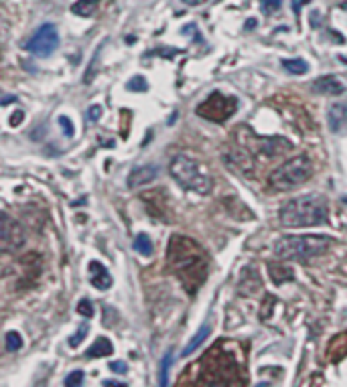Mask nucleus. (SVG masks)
Returning <instances> with one entry per match:
<instances>
[{"label":"nucleus","mask_w":347,"mask_h":387,"mask_svg":"<svg viewBox=\"0 0 347 387\" xmlns=\"http://www.w3.org/2000/svg\"><path fill=\"white\" fill-rule=\"evenodd\" d=\"M169 268L179 278L183 288L195 294L203 286L205 278L209 274L208 254L201 249V246L183 235H173L169 241L167 251Z\"/></svg>","instance_id":"f257e3e1"},{"label":"nucleus","mask_w":347,"mask_h":387,"mask_svg":"<svg viewBox=\"0 0 347 387\" xmlns=\"http://www.w3.org/2000/svg\"><path fill=\"white\" fill-rule=\"evenodd\" d=\"M223 341L220 345L213 347L201 357V375L195 381L197 386H240L242 377H240V367L237 361L223 351Z\"/></svg>","instance_id":"f03ea898"},{"label":"nucleus","mask_w":347,"mask_h":387,"mask_svg":"<svg viewBox=\"0 0 347 387\" xmlns=\"http://www.w3.org/2000/svg\"><path fill=\"white\" fill-rule=\"evenodd\" d=\"M329 217L327 199L321 195L294 197L280 209V223L287 227H315L323 225Z\"/></svg>","instance_id":"7ed1b4c3"},{"label":"nucleus","mask_w":347,"mask_h":387,"mask_svg":"<svg viewBox=\"0 0 347 387\" xmlns=\"http://www.w3.org/2000/svg\"><path fill=\"white\" fill-rule=\"evenodd\" d=\"M331 244V237L325 235H287L278 239L274 246V254L278 260L284 262L306 263L313 258L323 256Z\"/></svg>","instance_id":"20e7f679"},{"label":"nucleus","mask_w":347,"mask_h":387,"mask_svg":"<svg viewBox=\"0 0 347 387\" xmlns=\"http://www.w3.org/2000/svg\"><path fill=\"white\" fill-rule=\"evenodd\" d=\"M169 170H171V177L177 180L181 187H185L187 191H193L197 195H208L213 189V179L205 170V166L199 165L191 156H185V154L175 156Z\"/></svg>","instance_id":"39448f33"},{"label":"nucleus","mask_w":347,"mask_h":387,"mask_svg":"<svg viewBox=\"0 0 347 387\" xmlns=\"http://www.w3.org/2000/svg\"><path fill=\"white\" fill-rule=\"evenodd\" d=\"M311 177H313V163L309 160V156H294L284 165L278 166L268 180L270 187L277 191H292L305 185Z\"/></svg>","instance_id":"423d86ee"},{"label":"nucleus","mask_w":347,"mask_h":387,"mask_svg":"<svg viewBox=\"0 0 347 387\" xmlns=\"http://www.w3.org/2000/svg\"><path fill=\"white\" fill-rule=\"evenodd\" d=\"M237 110V102L236 97H228L220 94V92H215V94H211V96L205 99V102H201L199 106H197V116H201V118H205V120H211V122H225V120H230Z\"/></svg>","instance_id":"0eeeda50"},{"label":"nucleus","mask_w":347,"mask_h":387,"mask_svg":"<svg viewBox=\"0 0 347 387\" xmlns=\"http://www.w3.org/2000/svg\"><path fill=\"white\" fill-rule=\"evenodd\" d=\"M57 47H59V33L55 25L51 23L37 28L27 43V51L35 57H49Z\"/></svg>","instance_id":"6e6552de"},{"label":"nucleus","mask_w":347,"mask_h":387,"mask_svg":"<svg viewBox=\"0 0 347 387\" xmlns=\"http://www.w3.org/2000/svg\"><path fill=\"white\" fill-rule=\"evenodd\" d=\"M327 124L335 134L347 132V102H335L327 111Z\"/></svg>","instance_id":"1a4fd4ad"},{"label":"nucleus","mask_w":347,"mask_h":387,"mask_svg":"<svg viewBox=\"0 0 347 387\" xmlns=\"http://www.w3.org/2000/svg\"><path fill=\"white\" fill-rule=\"evenodd\" d=\"M313 92L321 94V96H341L346 92V85L341 83V80H337L335 75H325V77L315 80Z\"/></svg>","instance_id":"9d476101"},{"label":"nucleus","mask_w":347,"mask_h":387,"mask_svg":"<svg viewBox=\"0 0 347 387\" xmlns=\"http://www.w3.org/2000/svg\"><path fill=\"white\" fill-rule=\"evenodd\" d=\"M2 244L6 248H18L23 244V234H21V227L13 222L6 213H2Z\"/></svg>","instance_id":"9b49d317"},{"label":"nucleus","mask_w":347,"mask_h":387,"mask_svg":"<svg viewBox=\"0 0 347 387\" xmlns=\"http://www.w3.org/2000/svg\"><path fill=\"white\" fill-rule=\"evenodd\" d=\"M156 175H159V168L154 165L137 166V168H132L130 175H128V187H130V189L142 187V185H146V182H151V180L156 179Z\"/></svg>","instance_id":"f8f14e48"},{"label":"nucleus","mask_w":347,"mask_h":387,"mask_svg":"<svg viewBox=\"0 0 347 387\" xmlns=\"http://www.w3.org/2000/svg\"><path fill=\"white\" fill-rule=\"evenodd\" d=\"M90 282L97 290H108L112 286L110 272L106 270V266L100 262L90 263Z\"/></svg>","instance_id":"ddd939ff"},{"label":"nucleus","mask_w":347,"mask_h":387,"mask_svg":"<svg viewBox=\"0 0 347 387\" xmlns=\"http://www.w3.org/2000/svg\"><path fill=\"white\" fill-rule=\"evenodd\" d=\"M327 357L333 363L347 357V332H341V334H337V337L331 339L329 349H327Z\"/></svg>","instance_id":"4468645a"},{"label":"nucleus","mask_w":347,"mask_h":387,"mask_svg":"<svg viewBox=\"0 0 347 387\" xmlns=\"http://www.w3.org/2000/svg\"><path fill=\"white\" fill-rule=\"evenodd\" d=\"M112 353H114V347L110 341L106 337H100L96 343L85 351V357H108Z\"/></svg>","instance_id":"2eb2a0df"},{"label":"nucleus","mask_w":347,"mask_h":387,"mask_svg":"<svg viewBox=\"0 0 347 387\" xmlns=\"http://www.w3.org/2000/svg\"><path fill=\"white\" fill-rule=\"evenodd\" d=\"M209 331H211V327H209L208 322H205V325H203V327H201V329L197 331V334H195L193 339H191V343H189V345L183 349V357H189V355L193 353L195 349L201 345V343H203L205 339H208Z\"/></svg>","instance_id":"dca6fc26"},{"label":"nucleus","mask_w":347,"mask_h":387,"mask_svg":"<svg viewBox=\"0 0 347 387\" xmlns=\"http://www.w3.org/2000/svg\"><path fill=\"white\" fill-rule=\"evenodd\" d=\"M132 246H134V249L139 251L140 256H144V258H151V256H153V251H154L153 241H151V237H149L146 234L137 235Z\"/></svg>","instance_id":"f3484780"},{"label":"nucleus","mask_w":347,"mask_h":387,"mask_svg":"<svg viewBox=\"0 0 347 387\" xmlns=\"http://www.w3.org/2000/svg\"><path fill=\"white\" fill-rule=\"evenodd\" d=\"M97 11L96 0H80L71 6V13L78 14V16H94Z\"/></svg>","instance_id":"a211bd4d"},{"label":"nucleus","mask_w":347,"mask_h":387,"mask_svg":"<svg viewBox=\"0 0 347 387\" xmlns=\"http://www.w3.org/2000/svg\"><path fill=\"white\" fill-rule=\"evenodd\" d=\"M282 67L292 75H305L309 71V63L305 59H282Z\"/></svg>","instance_id":"6ab92c4d"},{"label":"nucleus","mask_w":347,"mask_h":387,"mask_svg":"<svg viewBox=\"0 0 347 387\" xmlns=\"http://www.w3.org/2000/svg\"><path fill=\"white\" fill-rule=\"evenodd\" d=\"M173 365V351H167L165 357L161 361V374H159V386L167 387L169 386V369Z\"/></svg>","instance_id":"aec40b11"},{"label":"nucleus","mask_w":347,"mask_h":387,"mask_svg":"<svg viewBox=\"0 0 347 387\" xmlns=\"http://www.w3.org/2000/svg\"><path fill=\"white\" fill-rule=\"evenodd\" d=\"M4 341H6V351H9V353H16V351L23 347V337L16 331L6 332V339H4Z\"/></svg>","instance_id":"412c9836"},{"label":"nucleus","mask_w":347,"mask_h":387,"mask_svg":"<svg viewBox=\"0 0 347 387\" xmlns=\"http://www.w3.org/2000/svg\"><path fill=\"white\" fill-rule=\"evenodd\" d=\"M87 332H90V325H82V327L78 329V332H75L73 337H70V347H73V349L80 347V343L87 337Z\"/></svg>","instance_id":"4be33fe9"},{"label":"nucleus","mask_w":347,"mask_h":387,"mask_svg":"<svg viewBox=\"0 0 347 387\" xmlns=\"http://www.w3.org/2000/svg\"><path fill=\"white\" fill-rule=\"evenodd\" d=\"M130 92H146L149 89V83H146V80L144 77H140V75H137V77H132L130 82H128V85H126Z\"/></svg>","instance_id":"5701e85b"},{"label":"nucleus","mask_w":347,"mask_h":387,"mask_svg":"<svg viewBox=\"0 0 347 387\" xmlns=\"http://www.w3.org/2000/svg\"><path fill=\"white\" fill-rule=\"evenodd\" d=\"M260 6H262L264 14H274L280 11L282 0H260Z\"/></svg>","instance_id":"b1692460"},{"label":"nucleus","mask_w":347,"mask_h":387,"mask_svg":"<svg viewBox=\"0 0 347 387\" xmlns=\"http://www.w3.org/2000/svg\"><path fill=\"white\" fill-rule=\"evenodd\" d=\"M84 379H85V374L84 371H71L68 377H65V386L68 387H75V386H82L84 383Z\"/></svg>","instance_id":"393cba45"},{"label":"nucleus","mask_w":347,"mask_h":387,"mask_svg":"<svg viewBox=\"0 0 347 387\" xmlns=\"http://www.w3.org/2000/svg\"><path fill=\"white\" fill-rule=\"evenodd\" d=\"M59 126L63 128V134H65L68 138H71V136H73L75 128H73V124H71V120L68 118V116H59Z\"/></svg>","instance_id":"a878e982"},{"label":"nucleus","mask_w":347,"mask_h":387,"mask_svg":"<svg viewBox=\"0 0 347 387\" xmlns=\"http://www.w3.org/2000/svg\"><path fill=\"white\" fill-rule=\"evenodd\" d=\"M78 312L84 315V317H92V315H94V306H92V302H90L87 298H84V300L78 305Z\"/></svg>","instance_id":"bb28decb"},{"label":"nucleus","mask_w":347,"mask_h":387,"mask_svg":"<svg viewBox=\"0 0 347 387\" xmlns=\"http://www.w3.org/2000/svg\"><path fill=\"white\" fill-rule=\"evenodd\" d=\"M102 118V106H92L90 110H87V120L90 122H97Z\"/></svg>","instance_id":"cd10ccee"},{"label":"nucleus","mask_w":347,"mask_h":387,"mask_svg":"<svg viewBox=\"0 0 347 387\" xmlns=\"http://www.w3.org/2000/svg\"><path fill=\"white\" fill-rule=\"evenodd\" d=\"M110 369L114 374H126V369H128V365H126L124 361H112L110 363Z\"/></svg>","instance_id":"c85d7f7f"},{"label":"nucleus","mask_w":347,"mask_h":387,"mask_svg":"<svg viewBox=\"0 0 347 387\" xmlns=\"http://www.w3.org/2000/svg\"><path fill=\"white\" fill-rule=\"evenodd\" d=\"M311 0H292V11H294V14L297 16H301V9L305 6V4H309Z\"/></svg>","instance_id":"c756f323"},{"label":"nucleus","mask_w":347,"mask_h":387,"mask_svg":"<svg viewBox=\"0 0 347 387\" xmlns=\"http://www.w3.org/2000/svg\"><path fill=\"white\" fill-rule=\"evenodd\" d=\"M104 386L108 387H126V383H122V381H116V379H108V381H104Z\"/></svg>","instance_id":"7c9ffc66"},{"label":"nucleus","mask_w":347,"mask_h":387,"mask_svg":"<svg viewBox=\"0 0 347 387\" xmlns=\"http://www.w3.org/2000/svg\"><path fill=\"white\" fill-rule=\"evenodd\" d=\"M13 116H14V118L11 120V124H13V126L21 124V122H23V111H18V114H13Z\"/></svg>","instance_id":"2f4dec72"},{"label":"nucleus","mask_w":347,"mask_h":387,"mask_svg":"<svg viewBox=\"0 0 347 387\" xmlns=\"http://www.w3.org/2000/svg\"><path fill=\"white\" fill-rule=\"evenodd\" d=\"M187 6H199V4H203V2H208V0H183Z\"/></svg>","instance_id":"473e14b6"},{"label":"nucleus","mask_w":347,"mask_h":387,"mask_svg":"<svg viewBox=\"0 0 347 387\" xmlns=\"http://www.w3.org/2000/svg\"><path fill=\"white\" fill-rule=\"evenodd\" d=\"M341 9H346L347 11V2H343V4H341Z\"/></svg>","instance_id":"72a5a7b5"},{"label":"nucleus","mask_w":347,"mask_h":387,"mask_svg":"<svg viewBox=\"0 0 347 387\" xmlns=\"http://www.w3.org/2000/svg\"><path fill=\"white\" fill-rule=\"evenodd\" d=\"M343 201H346V203H347V197H343Z\"/></svg>","instance_id":"f704fd0d"}]
</instances>
